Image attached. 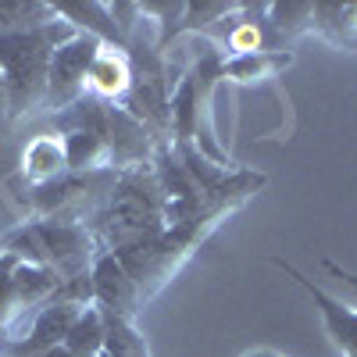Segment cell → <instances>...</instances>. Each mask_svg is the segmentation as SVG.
Returning a JSON list of instances; mask_svg holds the SVG:
<instances>
[{
	"mask_svg": "<svg viewBox=\"0 0 357 357\" xmlns=\"http://www.w3.org/2000/svg\"><path fill=\"white\" fill-rule=\"evenodd\" d=\"M40 357H79V354H72L68 347H54V350H47V354H40Z\"/></svg>",
	"mask_w": 357,
	"mask_h": 357,
	"instance_id": "obj_21",
	"label": "cell"
},
{
	"mask_svg": "<svg viewBox=\"0 0 357 357\" xmlns=\"http://www.w3.org/2000/svg\"><path fill=\"white\" fill-rule=\"evenodd\" d=\"M268 29H272L275 43L296 40L304 33H314V0H279V4H264Z\"/></svg>",
	"mask_w": 357,
	"mask_h": 357,
	"instance_id": "obj_14",
	"label": "cell"
},
{
	"mask_svg": "<svg viewBox=\"0 0 357 357\" xmlns=\"http://www.w3.org/2000/svg\"><path fill=\"white\" fill-rule=\"evenodd\" d=\"M0 250H11L29 264L54 268L61 279L89 275L97 257V243L89 236L86 222H65V218H36L0 236Z\"/></svg>",
	"mask_w": 357,
	"mask_h": 357,
	"instance_id": "obj_3",
	"label": "cell"
},
{
	"mask_svg": "<svg viewBox=\"0 0 357 357\" xmlns=\"http://www.w3.org/2000/svg\"><path fill=\"white\" fill-rule=\"evenodd\" d=\"M165 193L151 165L114 175L107 200L86 218V229L97 243V254H118L136 243H151L168 229Z\"/></svg>",
	"mask_w": 357,
	"mask_h": 357,
	"instance_id": "obj_1",
	"label": "cell"
},
{
	"mask_svg": "<svg viewBox=\"0 0 357 357\" xmlns=\"http://www.w3.org/2000/svg\"><path fill=\"white\" fill-rule=\"evenodd\" d=\"M243 357H282V354H275V350H250V354H243Z\"/></svg>",
	"mask_w": 357,
	"mask_h": 357,
	"instance_id": "obj_22",
	"label": "cell"
},
{
	"mask_svg": "<svg viewBox=\"0 0 357 357\" xmlns=\"http://www.w3.org/2000/svg\"><path fill=\"white\" fill-rule=\"evenodd\" d=\"M218 25H222V40H215V43H218L222 57H247V54H261V50L279 47L272 29H268L264 4H240Z\"/></svg>",
	"mask_w": 357,
	"mask_h": 357,
	"instance_id": "obj_8",
	"label": "cell"
},
{
	"mask_svg": "<svg viewBox=\"0 0 357 357\" xmlns=\"http://www.w3.org/2000/svg\"><path fill=\"white\" fill-rule=\"evenodd\" d=\"M321 268H325V272H329L333 279L347 282V289L354 293V301H357V272H350V268H343V264H336V261H329V257L321 261Z\"/></svg>",
	"mask_w": 357,
	"mask_h": 357,
	"instance_id": "obj_20",
	"label": "cell"
},
{
	"mask_svg": "<svg viewBox=\"0 0 357 357\" xmlns=\"http://www.w3.org/2000/svg\"><path fill=\"white\" fill-rule=\"evenodd\" d=\"M282 272L301 286L311 301H314V307H318V314H321V325H325V333H329V340H333V347L343 354V357H357V307H347L343 301H336V296H329L321 286H314L301 268H293L289 261H275Z\"/></svg>",
	"mask_w": 357,
	"mask_h": 357,
	"instance_id": "obj_7",
	"label": "cell"
},
{
	"mask_svg": "<svg viewBox=\"0 0 357 357\" xmlns=\"http://www.w3.org/2000/svg\"><path fill=\"white\" fill-rule=\"evenodd\" d=\"M22 257L11 250H0V340L11 333L15 325V272Z\"/></svg>",
	"mask_w": 357,
	"mask_h": 357,
	"instance_id": "obj_18",
	"label": "cell"
},
{
	"mask_svg": "<svg viewBox=\"0 0 357 357\" xmlns=\"http://www.w3.org/2000/svg\"><path fill=\"white\" fill-rule=\"evenodd\" d=\"M314 33L329 40L333 47L357 50V0L340 4V0H318L314 4Z\"/></svg>",
	"mask_w": 357,
	"mask_h": 357,
	"instance_id": "obj_11",
	"label": "cell"
},
{
	"mask_svg": "<svg viewBox=\"0 0 357 357\" xmlns=\"http://www.w3.org/2000/svg\"><path fill=\"white\" fill-rule=\"evenodd\" d=\"M68 172V158H65V139L43 132L22 151V175L29 178V186H43L50 178Z\"/></svg>",
	"mask_w": 357,
	"mask_h": 357,
	"instance_id": "obj_10",
	"label": "cell"
},
{
	"mask_svg": "<svg viewBox=\"0 0 357 357\" xmlns=\"http://www.w3.org/2000/svg\"><path fill=\"white\" fill-rule=\"evenodd\" d=\"M104 325H107V347L104 350H111L114 357H154L146 340H143V333L136 329V321L104 314Z\"/></svg>",
	"mask_w": 357,
	"mask_h": 357,
	"instance_id": "obj_17",
	"label": "cell"
},
{
	"mask_svg": "<svg viewBox=\"0 0 357 357\" xmlns=\"http://www.w3.org/2000/svg\"><path fill=\"white\" fill-rule=\"evenodd\" d=\"M65 347L79 357H100L104 347H107V325H104V311L100 307H86L75 325H72V333L65 340Z\"/></svg>",
	"mask_w": 357,
	"mask_h": 357,
	"instance_id": "obj_15",
	"label": "cell"
},
{
	"mask_svg": "<svg viewBox=\"0 0 357 357\" xmlns=\"http://www.w3.org/2000/svg\"><path fill=\"white\" fill-rule=\"evenodd\" d=\"M104 40L89 36V33H75L72 40H65L50 57V75H47V111L57 114L72 104H79L86 97V75L89 65L100 50Z\"/></svg>",
	"mask_w": 357,
	"mask_h": 357,
	"instance_id": "obj_4",
	"label": "cell"
},
{
	"mask_svg": "<svg viewBox=\"0 0 357 357\" xmlns=\"http://www.w3.org/2000/svg\"><path fill=\"white\" fill-rule=\"evenodd\" d=\"M86 307H79L72 301H57L54 296L47 307L36 311V318L29 321V329L15 343H0V354L4 357H40V354L54 350V347H65L72 325H75V318Z\"/></svg>",
	"mask_w": 357,
	"mask_h": 357,
	"instance_id": "obj_6",
	"label": "cell"
},
{
	"mask_svg": "<svg viewBox=\"0 0 357 357\" xmlns=\"http://www.w3.org/2000/svg\"><path fill=\"white\" fill-rule=\"evenodd\" d=\"M100 357H114V354H111V350H104V354H100Z\"/></svg>",
	"mask_w": 357,
	"mask_h": 357,
	"instance_id": "obj_23",
	"label": "cell"
},
{
	"mask_svg": "<svg viewBox=\"0 0 357 357\" xmlns=\"http://www.w3.org/2000/svg\"><path fill=\"white\" fill-rule=\"evenodd\" d=\"M65 139V158H68V172L75 175H89V172H114L111 168V151L104 136L89 132V129H72V132H57Z\"/></svg>",
	"mask_w": 357,
	"mask_h": 357,
	"instance_id": "obj_12",
	"label": "cell"
},
{
	"mask_svg": "<svg viewBox=\"0 0 357 357\" xmlns=\"http://www.w3.org/2000/svg\"><path fill=\"white\" fill-rule=\"evenodd\" d=\"M79 33L61 15L36 29H15L0 36V72L8 86V122L29 118L47 107V75L50 57L65 40Z\"/></svg>",
	"mask_w": 357,
	"mask_h": 357,
	"instance_id": "obj_2",
	"label": "cell"
},
{
	"mask_svg": "<svg viewBox=\"0 0 357 357\" xmlns=\"http://www.w3.org/2000/svg\"><path fill=\"white\" fill-rule=\"evenodd\" d=\"M57 11L54 4H25V0H0V36L4 33H15V29H36V25H47L54 22Z\"/></svg>",
	"mask_w": 357,
	"mask_h": 357,
	"instance_id": "obj_16",
	"label": "cell"
},
{
	"mask_svg": "<svg viewBox=\"0 0 357 357\" xmlns=\"http://www.w3.org/2000/svg\"><path fill=\"white\" fill-rule=\"evenodd\" d=\"M240 4L229 0H204V4H183V18H178V33H197L204 25H215L222 18H229Z\"/></svg>",
	"mask_w": 357,
	"mask_h": 357,
	"instance_id": "obj_19",
	"label": "cell"
},
{
	"mask_svg": "<svg viewBox=\"0 0 357 357\" xmlns=\"http://www.w3.org/2000/svg\"><path fill=\"white\" fill-rule=\"evenodd\" d=\"M89 282H93V307H100L104 314L136 321L139 307L146 304V296L139 293V286L132 282V275L122 268L114 254H97L93 268H89Z\"/></svg>",
	"mask_w": 357,
	"mask_h": 357,
	"instance_id": "obj_5",
	"label": "cell"
},
{
	"mask_svg": "<svg viewBox=\"0 0 357 357\" xmlns=\"http://www.w3.org/2000/svg\"><path fill=\"white\" fill-rule=\"evenodd\" d=\"M132 86V61L122 43H100L93 65L86 75V97L104 104H126Z\"/></svg>",
	"mask_w": 357,
	"mask_h": 357,
	"instance_id": "obj_9",
	"label": "cell"
},
{
	"mask_svg": "<svg viewBox=\"0 0 357 357\" xmlns=\"http://www.w3.org/2000/svg\"><path fill=\"white\" fill-rule=\"evenodd\" d=\"M289 65H293L289 50H261V54H247V57H225L222 79H232V82H264V79L279 75Z\"/></svg>",
	"mask_w": 357,
	"mask_h": 357,
	"instance_id": "obj_13",
	"label": "cell"
}]
</instances>
